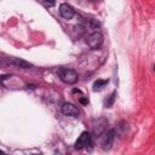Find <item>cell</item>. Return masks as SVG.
<instances>
[{"mask_svg":"<svg viewBox=\"0 0 155 155\" xmlns=\"http://www.w3.org/2000/svg\"><path fill=\"white\" fill-rule=\"evenodd\" d=\"M58 76L59 79L65 82V84H69V85H73L78 81L79 76H78V73L74 70V69H67V68H62L58 70Z\"/></svg>","mask_w":155,"mask_h":155,"instance_id":"6da1fadb","label":"cell"},{"mask_svg":"<svg viewBox=\"0 0 155 155\" xmlns=\"http://www.w3.org/2000/svg\"><path fill=\"white\" fill-rule=\"evenodd\" d=\"M86 44L91 50H98L103 45V36L101 33L94 31L86 38Z\"/></svg>","mask_w":155,"mask_h":155,"instance_id":"7a4b0ae2","label":"cell"},{"mask_svg":"<svg viewBox=\"0 0 155 155\" xmlns=\"http://www.w3.org/2000/svg\"><path fill=\"white\" fill-rule=\"evenodd\" d=\"M61 110H62V113H63L64 115H67V116H74V117H76V116L80 114L79 109H78V108H76L74 104L68 103V102L62 104Z\"/></svg>","mask_w":155,"mask_h":155,"instance_id":"3957f363","label":"cell"},{"mask_svg":"<svg viewBox=\"0 0 155 155\" xmlns=\"http://www.w3.org/2000/svg\"><path fill=\"white\" fill-rule=\"evenodd\" d=\"M59 13L64 19H71L75 16L74 8L69 4H61L59 6Z\"/></svg>","mask_w":155,"mask_h":155,"instance_id":"277c9868","label":"cell"},{"mask_svg":"<svg viewBox=\"0 0 155 155\" xmlns=\"http://www.w3.org/2000/svg\"><path fill=\"white\" fill-rule=\"evenodd\" d=\"M114 134H115V131L114 130H110V131H108L103 136V138H102V147H103L104 150L110 149V147L113 144V140H114Z\"/></svg>","mask_w":155,"mask_h":155,"instance_id":"5b68a950","label":"cell"},{"mask_svg":"<svg viewBox=\"0 0 155 155\" xmlns=\"http://www.w3.org/2000/svg\"><path fill=\"white\" fill-rule=\"evenodd\" d=\"M88 136H90V133L88 132H82L80 136H79V138H78V140L75 142V149L76 150H81L82 148H85V145H86V143H87V138H88Z\"/></svg>","mask_w":155,"mask_h":155,"instance_id":"8992f818","label":"cell"},{"mask_svg":"<svg viewBox=\"0 0 155 155\" xmlns=\"http://www.w3.org/2000/svg\"><path fill=\"white\" fill-rule=\"evenodd\" d=\"M108 80H103V79H98L93 82V91H102L107 85H108Z\"/></svg>","mask_w":155,"mask_h":155,"instance_id":"52a82bcc","label":"cell"},{"mask_svg":"<svg viewBox=\"0 0 155 155\" xmlns=\"http://www.w3.org/2000/svg\"><path fill=\"white\" fill-rule=\"evenodd\" d=\"M12 63H13L15 65L19 67V68H23V69H28V68L31 67L30 63H28V62H25V61H23V59H19V58H13Z\"/></svg>","mask_w":155,"mask_h":155,"instance_id":"ba28073f","label":"cell"},{"mask_svg":"<svg viewBox=\"0 0 155 155\" xmlns=\"http://www.w3.org/2000/svg\"><path fill=\"white\" fill-rule=\"evenodd\" d=\"M115 97H116V92H113L110 96H109V98H108V101H105V107L107 108H110L113 104H114V101H115Z\"/></svg>","mask_w":155,"mask_h":155,"instance_id":"9c48e42d","label":"cell"},{"mask_svg":"<svg viewBox=\"0 0 155 155\" xmlns=\"http://www.w3.org/2000/svg\"><path fill=\"white\" fill-rule=\"evenodd\" d=\"M56 4V0H44V6L46 7H52Z\"/></svg>","mask_w":155,"mask_h":155,"instance_id":"30bf717a","label":"cell"},{"mask_svg":"<svg viewBox=\"0 0 155 155\" xmlns=\"http://www.w3.org/2000/svg\"><path fill=\"white\" fill-rule=\"evenodd\" d=\"M80 103L81 104H87L88 103V99L87 98H80Z\"/></svg>","mask_w":155,"mask_h":155,"instance_id":"8fae6325","label":"cell"},{"mask_svg":"<svg viewBox=\"0 0 155 155\" xmlns=\"http://www.w3.org/2000/svg\"><path fill=\"white\" fill-rule=\"evenodd\" d=\"M0 154H4V151H1V150H0Z\"/></svg>","mask_w":155,"mask_h":155,"instance_id":"7c38bea8","label":"cell"}]
</instances>
